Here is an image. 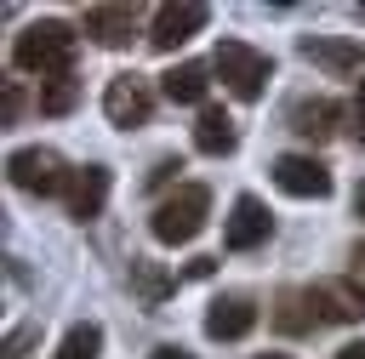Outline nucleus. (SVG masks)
<instances>
[{"instance_id": "f257e3e1", "label": "nucleus", "mask_w": 365, "mask_h": 359, "mask_svg": "<svg viewBox=\"0 0 365 359\" xmlns=\"http://www.w3.org/2000/svg\"><path fill=\"white\" fill-rule=\"evenodd\" d=\"M74 28L57 23V17H40L29 23L17 40H11V63L23 74H40V80H57V74H74Z\"/></svg>"}, {"instance_id": "f03ea898", "label": "nucleus", "mask_w": 365, "mask_h": 359, "mask_svg": "<svg viewBox=\"0 0 365 359\" xmlns=\"http://www.w3.org/2000/svg\"><path fill=\"white\" fill-rule=\"evenodd\" d=\"M205 217H211V188L205 182H177V194H165L154 205L148 228H154L160 245H188V239H200Z\"/></svg>"}, {"instance_id": "7ed1b4c3", "label": "nucleus", "mask_w": 365, "mask_h": 359, "mask_svg": "<svg viewBox=\"0 0 365 359\" xmlns=\"http://www.w3.org/2000/svg\"><path fill=\"white\" fill-rule=\"evenodd\" d=\"M211 74H222V85H228L240 103H257L262 85L274 80V57L257 51V46H245V40H217V51H211Z\"/></svg>"}, {"instance_id": "20e7f679", "label": "nucleus", "mask_w": 365, "mask_h": 359, "mask_svg": "<svg viewBox=\"0 0 365 359\" xmlns=\"http://www.w3.org/2000/svg\"><path fill=\"white\" fill-rule=\"evenodd\" d=\"M6 177H11V188L34 194V199L68 194V182H74V171H68V160H63L57 148H17V154L6 160Z\"/></svg>"}, {"instance_id": "39448f33", "label": "nucleus", "mask_w": 365, "mask_h": 359, "mask_svg": "<svg viewBox=\"0 0 365 359\" xmlns=\"http://www.w3.org/2000/svg\"><path fill=\"white\" fill-rule=\"evenodd\" d=\"M103 114H108V125H120V131L148 125V114H154V85H148L143 74H114L108 91H103Z\"/></svg>"}, {"instance_id": "423d86ee", "label": "nucleus", "mask_w": 365, "mask_h": 359, "mask_svg": "<svg viewBox=\"0 0 365 359\" xmlns=\"http://www.w3.org/2000/svg\"><path fill=\"white\" fill-rule=\"evenodd\" d=\"M205 23H211V11H205L200 0H171V6L154 11V23H148V46H154V51H177V46H188Z\"/></svg>"}, {"instance_id": "0eeeda50", "label": "nucleus", "mask_w": 365, "mask_h": 359, "mask_svg": "<svg viewBox=\"0 0 365 359\" xmlns=\"http://www.w3.org/2000/svg\"><path fill=\"white\" fill-rule=\"evenodd\" d=\"M268 171H274V188L291 194V199H325L331 194V171L314 154H279Z\"/></svg>"}, {"instance_id": "6e6552de", "label": "nucleus", "mask_w": 365, "mask_h": 359, "mask_svg": "<svg viewBox=\"0 0 365 359\" xmlns=\"http://www.w3.org/2000/svg\"><path fill=\"white\" fill-rule=\"evenodd\" d=\"M268 234H274L268 205H262L257 194H240L234 211H228V222H222V245H228V251H257V245H268Z\"/></svg>"}, {"instance_id": "1a4fd4ad", "label": "nucleus", "mask_w": 365, "mask_h": 359, "mask_svg": "<svg viewBox=\"0 0 365 359\" xmlns=\"http://www.w3.org/2000/svg\"><path fill=\"white\" fill-rule=\"evenodd\" d=\"M302 57L319 63L325 74H336V80H348V74L365 68V46L359 40H342V34H302Z\"/></svg>"}, {"instance_id": "9d476101", "label": "nucleus", "mask_w": 365, "mask_h": 359, "mask_svg": "<svg viewBox=\"0 0 365 359\" xmlns=\"http://www.w3.org/2000/svg\"><path fill=\"white\" fill-rule=\"evenodd\" d=\"M336 120H342V103H331V97H297V103L285 108V125H291L302 142L336 137Z\"/></svg>"}, {"instance_id": "9b49d317", "label": "nucleus", "mask_w": 365, "mask_h": 359, "mask_svg": "<svg viewBox=\"0 0 365 359\" xmlns=\"http://www.w3.org/2000/svg\"><path fill=\"white\" fill-rule=\"evenodd\" d=\"M251 325H257V302L240 296V291H228V296H217V302L205 308V336H211V342H240Z\"/></svg>"}, {"instance_id": "f8f14e48", "label": "nucleus", "mask_w": 365, "mask_h": 359, "mask_svg": "<svg viewBox=\"0 0 365 359\" xmlns=\"http://www.w3.org/2000/svg\"><path fill=\"white\" fill-rule=\"evenodd\" d=\"M80 28H86L97 46L120 51V46H131V34H137V6H86Z\"/></svg>"}, {"instance_id": "ddd939ff", "label": "nucleus", "mask_w": 365, "mask_h": 359, "mask_svg": "<svg viewBox=\"0 0 365 359\" xmlns=\"http://www.w3.org/2000/svg\"><path fill=\"white\" fill-rule=\"evenodd\" d=\"M63 205H68L74 222L103 217V205H108V165H80L74 182H68V194H63Z\"/></svg>"}, {"instance_id": "4468645a", "label": "nucleus", "mask_w": 365, "mask_h": 359, "mask_svg": "<svg viewBox=\"0 0 365 359\" xmlns=\"http://www.w3.org/2000/svg\"><path fill=\"white\" fill-rule=\"evenodd\" d=\"M234 142H240L234 120H228L217 103H205V108H200V120H194V148H200V154H211V160H222V154H234Z\"/></svg>"}, {"instance_id": "2eb2a0df", "label": "nucleus", "mask_w": 365, "mask_h": 359, "mask_svg": "<svg viewBox=\"0 0 365 359\" xmlns=\"http://www.w3.org/2000/svg\"><path fill=\"white\" fill-rule=\"evenodd\" d=\"M160 91L171 103H200L205 108V91H211V63H177L160 74Z\"/></svg>"}, {"instance_id": "dca6fc26", "label": "nucleus", "mask_w": 365, "mask_h": 359, "mask_svg": "<svg viewBox=\"0 0 365 359\" xmlns=\"http://www.w3.org/2000/svg\"><path fill=\"white\" fill-rule=\"evenodd\" d=\"M131 291H137L143 308H160V302L177 291V274H171L165 262H154V256H131Z\"/></svg>"}, {"instance_id": "f3484780", "label": "nucleus", "mask_w": 365, "mask_h": 359, "mask_svg": "<svg viewBox=\"0 0 365 359\" xmlns=\"http://www.w3.org/2000/svg\"><path fill=\"white\" fill-rule=\"evenodd\" d=\"M274 325H279L285 336H302V331H314V325H319L314 291H279V296H274Z\"/></svg>"}, {"instance_id": "a211bd4d", "label": "nucleus", "mask_w": 365, "mask_h": 359, "mask_svg": "<svg viewBox=\"0 0 365 359\" xmlns=\"http://www.w3.org/2000/svg\"><path fill=\"white\" fill-rule=\"evenodd\" d=\"M314 308H319V319H336V325L365 319V302L348 291V279H342V285H314Z\"/></svg>"}, {"instance_id": "6ab92c4d", "label": "nucleus", "mask_w": 365, "mask_h": 359, "mask_svg": "<svg viewBox=\"0 0 365 359\" xmlns=\"http://www.w3.org/2000/svg\"><path fill=\"white\" fill-rule=\"evenodd\" d=\"M97 353H103V325L80 319V325H68V331H63V342H57V353H51V359H97Z\"/></svg>"}, {"instance_id": "aec40b11", "label": "nucleus", "mask_w": 365, "mask_h": 359, "mask_svg": "<svg viewBox=\"0 0 365 359\" xmlns=\"http://www.w3.org/2000/svg\"><path fill=\"white\" fill-rule=\"evenodd\" d=\"M74 103H80V85H74V74L40 80V114H68Z\"/></svg>"}, {"instance_id": "412c9836", "label": "nucleus", "mask_w": 365, "mask_h": 359, "mask_svg": "<svg viewBox=\"0 0 365 359\" xmlns=\"http://www.w3.org/2000/svg\"><path fill=\"white\" fill-rule=\"evenodd\" d=\"M0 114H6V125L23 120V85H17V80H6V91H0Z\"/></svg>"}, {"instance_id": "4be33fe9", "label": "nucleus", "mask_w": 365, "mask_h": 359, "mask_svg": "<svg viewBox=\"0 0 365 359\" xmlns=\"http://www.w3.org/2000/svg\"><path fill=\"white\" fill-rule=\"evenodd\" d=\"M348 291L365 302V245H354V251H348Z\"/></svg>"}, {"instance_id": "5701e85b", "label": "nucleus", "mask_w": 365, "mask_h": 359, "mask_svg": "<svg viewBox=\"0 0 365 359\" xmlns=\"http://www.w3.org/2000/svg\"><path fill=\"white\" fill-rule=\"evenodd\" d=\"M348 120H354V137L365 142V80H359V91H354V103H348Z\"/></svg>"}, {"instance_id": "b1692460", "label": "nucleus", "mask_w": 365, "mask_h": 359, "mask_svg": "<svg viewBox=\"0 0 365 359\" xmlns=\"http://www.w3.org/2000/svg\"><path fill=\"white\" fill-rule=\"evenodd\" d=\"M177 171H182V160H160V165L148 171V188H165V182H171Z\"/></svg>"}, {"instance_id": "393cba45", "label": "nucleus", "mask_w": 365, "mask_h": 359, "mask_svg": "<svg viewBox=\"0 0 365 359\" xmlns=\"http://www.w3.org/2000/svg\"><path fill=\"white\" fill-rule=\"evenodd\" d=\"M34 342V325H23V331H11L6 336V359H23V348Z\"/></svg>"}, {"instance_id": "a878e982", "label": "nucleus", "mask_w": 365, "mask_h": 359, "mask_svg": "<svg viewBox=\"0 0 365 359\" xmlns=\"http://www.w3.org/2000/svg\"><path fill=\"white\" fill-rule=\"evenodd\" d=\"M211 274H217L211 256H194V262H188V279H211Z\"/></svg>"}, {"instance_id": "bb28decb", "label": "nucleus", "mask_w": 365, "mask_h": 359, "mask_svg": "<svg viewBox=\"0 0 365 359\" xmlns=\"http://www.w3.org/2000/svg\"><path fill=\"white\" fill-rule=\"evenodd\" d=\"M148 359H194V353H188V348H177V342H160Z\"/></svg>"}, {"instance_id": "cd10ccee", "label": "nucleus", "mask_w": 365, "mask_h": 359, "mask_svg": "<svg viewBox=\"0 0 365 359\" xmlns=\"http://www.w3.org/2000/svg\"><path fill=\"white\" fill-rule=\"evenodd\" d=\"M336 359H365V336H359V342H342V348H336Z\"/></svg>"}, {"instance_id": "c85d7f7f", "label": "nucleus", "mask_w": 365, "mask_h": 359, "mask_svg": "<svg viewBox=\"0 0 365 359\" xmlns=\"http://www.w3.org/2000/svg\"><path fill=\"white\" fill-rule=\"evenodd\" d=\"M354 211H359V217H365V182H359V188H354Z\"/></svg>"}, {"instance_id": "c756f323", "label": "nucleus", "mask_w": 365, "mask_h": 359, "mask_svg": "<svg viewBox=\"0 0 365 359\" xmlns=\"http://www.w3.org/2000/svg\"><path fill=\"white\" fill-rule=\"evenodd\" d=\"M257 359H291V353H257Z\"/></svg>"}]
</instances>
